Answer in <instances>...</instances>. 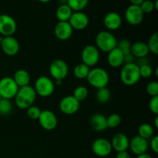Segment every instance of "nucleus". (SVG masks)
<instances>
[{
  "label": "nucleus",
  "instance_id": "obj_1",
  "mask_svg": "<svg viewBox=\"0 0 158 158\" xmlns=\"http://www.w3.org/2000/svg\"><path fill=\"white\" fill-rule=\"evenodd\" d=\"M36 95L34 88L29 85L20 87L15 97V103L19 109L26 110L33 105Z\"/></svg>",
  "mask_w": 158,
  "mask_h": 158
},
{
  "label": "nucleus",
  "instance_id": "obj_2",
  "mask_svg": "<svg viewBox=\"0 0 158 158\" xmlns=\"http://www.w3.org/2000/svg\"><path fill=\"white\" fill-rule=\"evenodd\" d=\"M120 77L122 83L126 86H131L137 84L141 78L139 66L135 63H126L120 70Z\"/></svg>",
  "mask_w": 158,
  "mask_h": 158
},
{
  "label": "nucleus",
  "instance_id": "obj_3",
  "mask_svg": "<svg viewBox=\"0 0 158 158\" xmlns=\"http://www.w3.org/2000/svg\"><path fill=\"white\" fill-rule=\"evenodd\" d=\"M86 80L93 87L100 89L106 87L110 81V76L106 69L100 67H94L89 69Z\"/></svg>",
  "mask_w": 158,
  "mask_h": 158
},
{
  "label": "nucleus",
  "instance_id": "obj_4",
  "mask_svg": "<svg viewBox=\"0 0 158 158\" xmlns=\"http://www.w3.org/2000/svg\"><path fill=\"white\" fill-rule=\"evenodd\" d=\"M95 43V46L99 50L109 52L117 47V40L114 34L109 31H101L96 35Z\"/></svg>",
  "mask_w": 158,
  "mask_h": 158
},
{
  "label": "nucleus",
  "instance_id": "obj_5",
  "mask_svg": "<svg viewBox=\"0 0 158 158\" xmlns=\"http://www.w3.org/2000/svg\"><path fill=\"white\" fill-rule=\"evenodd\" d=\"M33 88L37 95L42 97H48L54 93L55 84L50 78L46 76H42L35 80Z\"/></svg>",
  "mask_w": 158,
  "mask_h": 158
},
{
  "label": "nucleus",
  "instance_id": "obj_6",
  "mask_svg": "<svg viewBox=\"0 0 158 158\" xmlns=\"http://www.w3.org/2000/svg\"><path fill=\"white\" fill-rule=\"evenodd\" d=\"M19 89V87L12 77H5L0 79V95L2 98L9 100L15 98Z\"/></svg>",
  "mask_w": 158,
  "mask_h": 158
},
{
  "label": "nucleus",
  "instance_id": "obj_7",
  "mask_svg": "<svg viewBox=\"0 0 158 158\" xmlns=\"http://www.w3.org/2000/svg\"><path fill=\"white\" fill-rule=\"evenodd\" d=\"M100 50L94 45L85 46L81 52L82 63L87 66L94 67L100 61Z\"/></svg>",
  "mask_w": 158,
  "mask_h": 158
},
{
  "label": "nucleus",
  "instance_id": "obj_8",
  "mask_svg": "<svg viewBox=\"0 0 158 158\" xmlns=\"http://www.w3.org/2000/svg\"><path fill=\"white\" fill-rule=\"evenodd\" d=\"M49 73L55 80H63L69 73V67L64 60L57 59L49 66Z\"/></svg>",
  "mask_w": 158,
  "mask_h": 158
},
{
  "label": "nucleus",
  "instance_id": "obj_9",
  "mask_svg": "<svg viewBox=\"0 0 158 158\" xmlns=\"http://www.w3.org/2000/svg\"><path fill=\"white\" fill-rule=\"evenodd\" d=\"M16 29L17 23L13 17L8 14L0 15V35L3 37L12 36Z\"/></svg>",
  "mask_w": 158,
  "mask_h": 158
},
{
  "label": "nucleus",
  "instance_id": "obj_10",
  "mask_svg": "<svg viewBox=\"0 0 158 158\" xmlns=\"http://www.w3.org/2000/svg\"><path fill=\"white\" fill-rule=\"evenodd\" d=\"M125 19L131 26H138L142 23L144 14L142 12L140 6L130 5L124 13Z\"/></svg>",
  "mask_w": 158,
  "mask_h": 158
},
{
  "label": "nucleus",
  "instance_id": "obj_11",
  "mask_svg": "<svg viewBox=\"0 0 158 158\" xmlns=\"http://www.w3.org/2000/svg\"><path fill=\"white\" fill-rule=\"evenodd\" d=\"M59 106L63 114L66 115H73L80 109V102L74 98L73 96H66L60 100Z\"/></svg>",
  "mask_w": 158,
  "mask_h": 158
},
{
  "label": "nucleus",
  "instance_id": "obj_12",
  "mask_svg": "<svg viewBox=\"0 0 158 158\" xmlns=\"http://www.w3.org/2000/svg\"><path fill=\"white\" fill-rule=\"evenodd\" d=\"M38 120L40 126L48 131H53L56 127L58 123L56 114L49 110H42Z\"/></svg>",
  "mask_w": 158,
  "mask_h": 158
},
{
  "label": "nucleus",
  "instance_id": "obj_13",
  "mask_svg": "<svg viewBox=\"0 0 158 158\" xmlns=\"http://www.w3.org/2000/svg\"><path fill=\"white\" fill-rule=\"evenodd\" d=\"M112 146L110 142L105 138H98L94 141L92 144V151L94 154L100 157L109 156L112 152Z\"/></svg>",
  "mask_w": 158,
  "mask_h": 158
},
{
  "label": "nucleus",
  "instance_id": "obj_14",
  "mask_svg": "<svg viewBox=\"0 0 158 158\" xmlns=\"http://www.w3.org/2000/svg\"><path fill=\"white\" fill-rule=\"evenodd\" d=\"M69 23L73 28L76 30H83L86 29L89 25V17L86 13L80 11V12H73L72 15L69 19Z\"/></svg>",
  "mask_w": 158,
  "mask_h": 158
},
{
  "label": "nucleus",
  "instance_id": "obj_15",
  "mask_svg": "<svg viewBox=\"0 0 158 158\" xmlns=\"http://www.w3.org/2000/svg\"><path fill=\"white\" fill-rule=\"evenodd\" d=\"M0 46H1L2 52L8 56H16L19 52V43L13 36L4 37L2 43Z\"/></svg>",
  "mask_w": 158,
  "mask_h": 158
},
{
  "label": "nucleus",
  "instance_id": "obj_16",
  "mask_svg": "<svg viewBox=\"0 0 158 158\" xmlns=\"http://www.w3.org/2000/svg\"><path fill=\"white\" fill-rule=\"evenodd\" d=\"M148 148H149V143L148 140L140 137L139 135L135 136L130 140L129 148L137 156L147 153Z\"/></svg>",
  "mask_w": 158,
  "mask_h": 158
},
{
  "label": "nucleus",
  "instance_id": "obj_17",
  "mask_svg": "<svg viewBox=\"0 0 158 158\" xmlns=\"http://www.w3.org/2000/svg\"><path fill=\"white\" fill-rule=\"evenodd\" d=\"M73 29L69 22H58L54 29V33L58 40L65 41L72 36Z\"/></svg>",
  "mask_w": 158,
  "mask_h": 158
},
{
  "label": "nucleus",
  "instance_id": "obj_18",
  "mask_svg": "<svg viewBox=\"0 0 158 158\" xmlns=\"http://www.w3.org/2000/svg\"><path fill=\"white\" fill-rule=\"evenodd\" d=\"M130 140L126 134L123 133H118L113 137L110 143L112 149L117 151V153L122 151H127L129 148Z\"/></svg>",
  "mask_w": 158,
  "mask_h": 158
},
{
  "label": "nucleus",
  "instance_id": "obj_19",
  "mask_svg": "<svg viewBox=\"0 0 158 158\" xmlns=\"http://www.w3.org/2000/svg\"><path fill=\"white\" fill-rule=\"evenodd\" d=\"M122 18L119 13L116 12H110L106 14L103 18V24L109 30H117L121 26Z\"/></svg>",
  "mask_w": 158,
  "mask_h": 158
},
{
  "label": "nucleus",
  "instance_id": "obj_20",
  "mask_svg": "<svg viewBox=\"0 0 158 158\" xmlns=\"http://www.w3.org/2000/svg\"><path fill=\"white\" fill-rule=\"evenodd\" d=\"M107 63L113 68L120 67L124 63V54L119 48H114L108 52Z\"/></svg>",
  "mask_w": 158,
  "mask_h": 158
},
{
  "label": "nucleus",
  "instance_id": "obj_21",
  "mask_svg": "<svg viewBox=\"0 0 158 158\" xmlns=\"http://www.w3.org/2000/svg\"><path fill=\"white\" fill-rule=\"evenodd\" d=\"M90 126L93 129L97 132H102L107 129L106 117L101 114H96L90 118Z\"/></svg>",
  "mask_w": 158,
  "mask_h": 158
},
{
  "label": "nucleus",
  "instance_id": "obj_22",
  "mask_svg": "<svg viewBox=\"0 0 158 158\" xmlns=\"http://www.w3.org/2000/svg\"><path fill=\"white\" fill-rule=\"evenodd\" d=\"M149 52L148 45L144 42L138 41L131 44V53L134 57H137L138 59L144 58V57H147Z\"/></svg>",
  "mask_w": 158,
  "mask_h": 158
},
{
  "label": "nucleus",
  "instance_id": "obj_23",
  "mask_svg": "<svg viewBox=\"0 0 158 158\" xmlns=\"http://www.w3.org/2000/svg\"><path fill=\"white\" fill-rule=\"evenodd\" d=\"M13 80L19 87H23V86L29 85L30 75H29V72L26 71V69H20L15 71V73H14Z\"/></svg>",
  "mask_w": 158,
  "mask_h": 158
},
{
  "label": "nucleus",
  "instance_id": "obj_24",
  "mask_svg": "<svg viewBox=\"0 0 158 158\" xmlns=\"http://www.w3.org/2000/svg\"><path fill=\"white\" fill-rule=\"evenodd\" d=\"M73 12L69 8V6L66 3H65V4H61L57 8L56 16L59 22H68Z\"/></svg>",
  "mask_w": 158,
  "mask_h": 158
},
{
  "label": "nucleus",
  "instance_id": "obj_25",
  "mask_svg": "<svg viewBox=\"0 0 158 158\" xmlns=\"http://www.w3.org/2000/svg\"><path fill=\"white\" fill-rule=\"evenodd\" d=\"M96 100L99 103L101 104H105L107 103L111 97L110 91L109 89L106 87L100 88V89H97V93H96Z\"/></svg>",
  "mask_w": 158,
  "mask_h": 158
},
{
  "label": "nucleus",
  "instance_id": "obj_26",
  "mask_svg": "<svg viewBox=\"0 0 158 158\" xmlns=\"http://www.w3.org/2000/svg\"><path fill=\"white\" fill-rule=\"evenodd\" d=\"M89 69H90V68L89 66L83 64V63H80V64L77 65L74 68L73 74L77 79L83 80V79H86L89 72Z\"/></svg>",
  "mask_w": 158,
  "mask_h": 158
},
{
  "label": "nucleus",
  "instance_id": "obj_27",
  "mask_svg": "<svg viewBox=\"0 0 158 158\" xmlns=\"http://www.w3.org/2000/svg\"><path fill=\"white\" fill-rule=\"evenodd\" d=\"M89 0H66V4L69 6L73 12L83 11L87 6Z\"/></svg>",
  "mask_w": 158,
  "mask_h": 158
},
{
  "label": "nucleus",
  "instance_id": "obj_28",
  "mask_svg": "<svg viewBox=\"0 0 158 158\" xmlns=\"http://www.w3.org/2000/svg\"><path fill=\"white\" fill-rule=\"evenodd\" d=\"M154 134V129L149 123H142L138 128V135L144 139H149Z\"/></svg>",
  "mask_w": 158,
  "mask_h": 158
},
{
  "label": "nucleus",
  "instance_id": "obj_29",
  "mask_svg": "<svg viewBox=\"0 0 158 158\" xmlns=\"http://www.w3.org/2000/svg\"><path fill=\"white\" fill-rule=\"evenodd\" d=\"M88 89L86 86H78L76 87L73 91V97L74 98L77 99L79 102H81L83 100H86L88 97Z\"/></svg>",
  "mask_w": 158,
  "mask_h": 158
},
{
  "label": "nucleus",
  "instance_id": "obj_30",
  "mask_svg": "<svg viewBox=\"0 0 158 158\" xmlns=\"http://www.w3.org/2000/svg\"><path fill=\"white\" fill-rule=\"evenodd\" d=\"M148 45L149 52H152L154 55H157L158 53V33L154 32V34L151 35V37L148 40Z\"/></svg>",
  "mask_w": 158,
  "mask_h": 158
},
{
  "label": "nucleus",
  "instance_id": "obj_31",
  "mask_svg": "<svg viewBox=\"0 0 158 158\" xmlns=\"http://www.w3.org/2000/svg\"><path fill=\"white\" fill-rule=\"evenodd\" d=\"M12 110V104L9 100L2 98L0 100V115H9Z\"/></svg>",
  "mask_w": 158,
  "mask_h": 158
},
{
  "label": "nucleus",
  "instance_id": "obj_32",
  "mask_svg": "<svg viewBox=\"0 0 158 158\" xmlns=\"http://www.w3.org/2000/svg\"><path fill=\"white\" fill-rule=\"evenodd\" d=\"M121 117L117 114H112L106 117L107 128H116L121 123Z\"/></svg>",
  "mask_w": 158,
  "mask_h": 158
},
{
  "label": "nucleus",
  "instance_id": "obj_33",
  "mask_svg": "<svg viewBox=\"0 0 158 158\" xmlns=\"http://www.w3.org/2000/svg\"><path fill=\"white\" fill-rule=\"evenodd\" d=\"M117 47L119 48V49L123 52V53L124 54V55L131 53V42L128 40H127V39H123V40H121L119 42H117Z\"/></svg>",
  "mask_w": 158,
  "mask_h": 158
},
{
  "label": "nucleus",
  "instance_id": "obj_34",
  "mask_svg": "<svg viewBox=\"0 0 158 158\" xmlns=\"http://www.w3.org/2000/svg\"><path fill=\"white\" fill-rule=\"evenodd\" d=\"M140 7L143 14H149L152 12L153 11L156 10L154 2L151 0H144L140 5Z\"/></svg>",
  "mask_w": 158,
  "mask_h": 158
},
{
  "label": "nucleus",
  "instance_id": "obj_35",
  "mask_svg": "<svg viewBox=\"0 0 158 158\" xmlns=\"http://www.w3.org/2000/svg\"><path fill=\"white\" fill-rule=\"evenodd\" d=\"M41 110L36 106H29L28 109H26V114L29 118L32 119V120H38L40 117V114H41Z\"/></svg>",
  "mask_w": 158,
  "mask_h": 158
},
{
  "label": "nucleus",
  "instance_id": "obj_36",
  "mask_svg": "<svg viewBox=\"0 0 158 158\" xmlns=\"http://www.w3.org/2000/svg\"><path fill=\"white\" fill-rule=\"evenodd\" d=\"M146 90L151 97L158 96V83L156 81H151L147 85Z\"/></svg>",
  "mask_w": 158,
  "mask_h": 158
},
{
  "label": "nucleus",
  "instance_id": "obj_37",
  "mask_svg": "<svg viewBox=\"0 0 158 158\" xmlns=\"http://www.w3.org/2000/svg\"><path fill=\"white\" fill-rule=\"evenodd\" d=\"M140 68V77L143 78H149L151 77L153 73V69L149 64L142 65L139 66Z\"/></svg>",
  "mask_w": 158,
  "mask_h": 158
},
{
  "label": "nucleus",
  "instance_id": "obj_38",
  "mask_svg": "<svg viewBox=\"0 0 158 158\" xmlns=\"http://www.w3.org/2000/svg\"><path fill=\"white\" fill-rule=\"evenodd\" d=\"M150 110L154 114L157 115L158 114V96L157 97H151L149 102Z\"/></svg>",
  "mask_w": 158,
  "mask_h": 158
},
{
  "label": "nucleus",
  "instance_id": "obj_39",
  "mask_svg": "<svg viewBox=\"0 0 158 158\" xmlns=\"http://www.w3.org/2000/svg\"><path fill=\"white\" fill-rule=\"evenodd\" d=\"M150 147L152 149V151H154L155 154L158 153V137L157 136H154L152 137L151 142L149 143Z\"/></svg>",
  "mask_w": 158,
  "mask_h": 158
},
{
  "label": "nucleus",
  "instance_id": "obj_40",
  "mask_svg": "<svg viewBox=\"0 0 158 158\" xmlns=\"http://www.w3.org/2000/svg\"><path fill=\"white\" fill-rule=\"evenodd\" d=\"M134 56L131 53L124 55V63H125V64H126V63H134Z\"/></svg>",
  "mask_w": 158,
  "mask_h": 158
},
{
  "label": "nucleus",
  "instance_id": "obj_41",
  "mask_svg": "<svg viewBox=\"0 0 158 158\" xmlns=\"http://www.w3.org/2000/svg\"><path fill=\"white\" fill-rule=\"evenodd\" d=\"M116 158H131V157L127 151H122V152L117 153Z\"/></svg>",
  "mask_w": 158,
  "mask_h": 158
},
{
  "label": "nucleus",
  "instance_id": "obj_42",
  "mask_svg": "<svg viewBox=\"0 0 158 158\" xmlns=\"http://www.w3.org/2000/svg\"><path fill=\"white\" fill-rule=\"evenodd\" d=\"M131 2V5H135V6H140L144 0H129Z\"/></svg>",
  "mask_w": 158,
  "mask_h": 158
},
{
  "label": "nucleus",
  "instance_id": "obj_43",
  "mask_svg": "<svg viewBox=\"0 0 158 158\" xmlns=\"http://www.w3.org/2000/svg\"><path fill=\"white\" fill-rule=\"evenodd\" d=\"M137 158H153L151 157L150 154H147V153H145V154H140V155H138L137 157Z\"/></svg>",
  "mask_w": 158,
  "mask_h": 158
},
{
  "label": "nucleus",
  "instance_id": "obj_44",
  "mask_svg": "<svg viewBox=\"0 0 158 158\" xmlns=\"http://www.w3.org/2000/svg\"><path fill=\"white\" fill-rule=\"evenodd\" d=\"M154 124H155V127L158 128V117H156L155 120H154Z\"/></svg>",
  "mask_w": 158,
  "mask_h": 158
},
{
  "label": "nucleus",
  "instance_id": "obj_45",
  "mask_svg": "<svg viewBox=\"0 0 158 158\" xmlns=\"http://www.w3.org/2000/svg\"><path fill=\"white\" fill-rule=\"evenodd\" d=\"M39 2H40L42 3H48L50 1H52V0H38Z\"/></svg>",
  "mask_w": 158,
  "mask_h": 158
},
{
  "label": "nucleus",
  "instance_id": "obj_46",
  "mask_svg": "<svg viewBox=\"0 0 158 158\" xmlns=\"http://www.w3.org/2000/svg\"><path fill=\"white\" fill-rule=\"evenodd\" d=\"M3 39H4V37H3L2 35H0V45H1V43H2V41H3Z\"/></svg>",
  "mask_w": 158,
  "mask_h": 158
},
{
  "label": "nucleus",
  "instance_id": "obj_47",
  "mask_svg": "<svg viewBox=\"0 0 158 158\" xmlns=\"http://www.w3.org/2000/svg\"><path fill=\"white\" fill-rule=\"evenodd\" d=\"M2 100V97H1V95H0V100Z\"/></svg>",
  "mask_w": 158,
  "mask_h": 158
}]
</instances>
